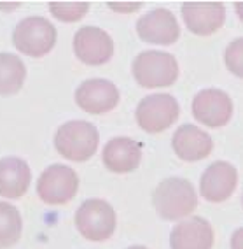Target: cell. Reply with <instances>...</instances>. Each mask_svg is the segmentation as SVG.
Here are the masks:
<instances>
[{"label":"cell","instance_id":"cell-1","mask_svg":"<svg viewBox=\"0 0 243 249\" xmlns=\"http://www.w3.org/2000/svg\"><path fill=\"white\" fill-rule=\"evenodd\" d=\"M152 204L161 219L178 221L194 213L198 207V193L187 179L168 178L159 182L154 190Z\"/></svg>","mask_w":243,"mask_h":249},{"label":"cell","instance_id":"cell-2","mask_svg":"<svg viewBox=\"0 0 243 249\" xmlns=\"http://www.w3.org/2000/svg\"><path fill=\"white\" fill-rule=\"evenodd\" d=\"M100 146V134L95 124L84 120L66 121L58 128L54 135L56 151L75 163L88 161Z\"/></svg>","mask_w":243,"mask_h":249},{"label":"cell","instance_id":"cell-3","mask_svg":"<svg viewBox=\"0 0 243 249\" xmlns=\"http://www.w3.org/2000/svg\"><path fill=\"white\" fill-rule=\"evenodd\" d=\"M133 77L144 88H166L178 77V62L172 53L144 51L133 60Z\"/></svg>","mask_w":243,"mask_h":249},{"label":"cell","instance_id":"cell-4","mask_svg":"<svg viewBox=\"0 0 243 249\" xmlns=\"http://www.w3.org/2000/svg\"><path fill=\"white\" fill-rule=\"evenodd\" d=\"M58 32L51 21L42 16H28L16 25L13 44L19 53L30 58H42L56 44Z\"/></svg>","mask_w":243,"mask_h":249},{"label":"cell","instance_id":"cell-5","mask_svg":"<svg viewBox=\"0 0 243 249\" xmlns=\"http://www.w3.org/2000/svg\"><path fill=\"white\" fill-rule=\"evenodd\" d=\"M74 221L81 235L93 242L111 239L117 227L115 209L102 198H89L82 202L75 213Z\"/></svg>","mask_w":243,"mask_h":249},{"label":"cell","instance_id":"cell-6","mask_svg":"<svg viewBox=\"0 0 243 249\" xmlns=\"http://www.w3.org/2000/svg\"><path fill=\"white\" fill-rule=\"evenodd\" d=\"M180 114L177 98L168 93L147 95L138 102L135 118L146 134H161L168 130Z\"/></svg>","mask_w":243,"mask_h":249},{"label":"cell","instance_id":"cell-7","mask_svg":"<svg viewBox=\"0 0 243 249\" xmlns=\"http://www.w3.org/2000/svg\"><path fill=\"white\" fill-rule=\"evenodd\" d=\"M79 190V176L66 165H49L37 181V193L46 205H65Z\"/></svg>","mask_w":243,"mask_h":249},{"label":"cell","instance_id":"cell-8","mask_svg":"<svg viewBox=\"0 0 243 249\" xmlns=\"http://www.w3.org/2000/svg\"><path fill=\"white\" fill-rule=\"evenodd\" d=\"M193 116L194 120L208 128H222L233 118V100L226 91L219 88L201 89L193 98Z\"/></svg>","mask_w":243,"mask_h":249},{"label":"cell","instance_id":"cell-9","mask_svg":"<svg viewBox=\"0 0 243 249\" xmlns=\"http://www.w3.org/2000/svg\"><path fill=\"white\" fill-rule=\"evenodd\" d=\"M119 89L112 81L88 79L75 89V104L88 114H107L119 104Z\"/></svg>","mask_w":243,"mask_h":249},{"label":"cell","instance_id":"cell-10","mask_svg":"<svg viewBox=\"0 0 243 249\" xmlns=\"http://www.w3.org/2000/svg\"><path fill=\"white\" fill-rule=\"evenodd\" d=\"M74 53L86 65H103L114 56V40L102 28L82 27L74 36Z\"/></svg>","mask_w":243,"mask_h":249},{"label":"cell","instance_id":"cell-11","mask_svg":"<svg viewBox=\"0 0 243 249\" xmlns=\"http://www.w3.org/2000/svg\"><path fill=\"white\" fill-rule=\"evenodd\" d=\"M238 186V170L227 161H213L208 165L199 179V193L205 200L222 204L234 193Z\"/></svg>","mask_w":243,"mask_h":249},{"label":"cell","instance_id":"cell-12","mask_svg":"<svg viewBox=\"0 0 243 249\" xmlns=\"http://www.w3.org/2000/svg\"><path fill=\"white\" fill-rule=\"evenodd\" d=\"M137 34L144 42L170 46L180 37V27L172 11L158 7L138 19Z\"/></svg>","mask_w":243,"mask_h":249},{"label":"cell","instance_id":"cell-13","mask_svg":"<svg viewBox=\"0 0 243 249\" xmlns=\"http://www.w3.org/2000/svg\"><path fill=\"white\" fill-rule=\"evenodd\" d=\"M182 18L194 36L208 37L222 28L226 7L222 2H186L182 4Z\"/></svg>","mask_w":243,"mask_h":249},{"label":"cell","instance_id":"cell-14","mask_svg":"<svg viewBox=\"0 0 243 249\" xmlns=\"http://www.w3.org/2000/svg\"><path fill=\"white\" fill-rule=\"evenodd\" d=\"M172 149L182 161L194 163L205 160L213 151V139L196 124H182L172 137Z\"/></svg>","mask_w":243,"mask_h":249},{"label":"cell","instance_id":"cell-15","mask_svg":"<svg viewBox=\"0 0 243 249\" xmlns=\"http://www.w3.org/2000/svg\"><path fill=\"white\" fill-rule=\"evenodd\" d=\"M103 165L114 174H130L142 161V144L130 137H114L103 147Z\"/></svg>","mask_w":243,"mask_h":249},{"label":"cell","instance_id":"cell-16","mask_svg":"<svg viewBox=\"0 0 243 249\" xmlns=\"http://www.w3.org/2000/svg\"><path fill=\"white\" fill-rule=\"evenodd\" d=\"M213 242L215 233L212 225L199 216L180 221L170 235L172 249H212Z\"/></svg>","mask_w":243,"mask_h":249},{"label":"cell","instance_id":"cell-17","mask_svg":"<svg viewBox=\"0 0 243 249\" xmlns=\"http://www.w3.org/2000/svg\"><path fill=\"white\" fill-rule=\"evenodd\" d=\"M32 181L30 165L18 156L0 158V195L4 198H21Z\"/></svg>","mask_w":243,"mask_h":249},{"label":"cell","instance_id":"cell-18","mask_svg":"<svg viewBox=\"0 0 243 249\" xmlns=\"http://www.w3.org/2000/svg\"><path fill=\"white\" fill-rule=\"evenodd\" d=\"M27 67L18 54L0 53V95H16L25 85Z\"/></svg>","mask_w":243,"mask_h":249},{"label":"cell","instance_id":"cell-19","mask_svg":"<svg viewBox=\"0 0 243 249\" xmlns=\"http://www.w3.org/2000/svg\"><path fill=\"white\" fill-rule=\"evenodd\" d=\"M23 221L18 207L0 202V249H9L21 239Z\"/></svg>","mask_w":243,"mask_h":249},{"label":"cell","instance_id":"cell-20","mask_svg":"<svg viewBox=\"0 0 243 249\" xmlns=\"http://www.w3.org/2000/svg\"><path fill=\"white\" fill-rule=\"evenodd\" d=\"M49 11L58 21L77 23L89 11L88 2H49Z\"/></svg>","mask_w":243,"mask_h":249},{"label":"cell","instance_id":"cell-21","mask_svg":"<svg viewBox=\"0 0 243 249\" xmlns=\"http://www.w3.org/2000/svg\"><path fill=\"white\" fill-rule=\"evenodd\" d=\"M224 62L226 67L229 69L231 74H234L236 77L243 76V39H234L224 53Z\"/></svg>","mask_w":243,"mask_h":249},{"label":"cell","instance_id":"cell-22","mask_svg":"<svg viewBox=\"0 0 243 249\" xmlns=\"http://www.w3.org/2000/svg\"><path fill=\"white\" fill-rule=\"evenodd\" d=\"M107 5L117 13H135V11L144 7L142 2H109Z\"/></svg>","mask_w":243,"mask_h":249},{"label":"cell","instance_id":"cell-23","mask_svg":"<svg viewBox=\"0 0 243 249\" xmlns=\"http://www.w3.org/2000/svg\"><path fill=\"white\" fill-rule=\"evenodd\" d=\"M242 237H243V228H238V230L233 233L231 248H233V249H242Z\"/></svg>","mask_w":243,"mask_h":249},{"label":"cell","instance_id":"cell-24","mask_svg":"<svg viewBox=\"0 0 243 249\" xmlns=\"http://www.w3.org/2000/svg\"><path fill=\"white\" fill-rule=\"evenodd\" d=\"M234 7H236V9H238V11H236V13H238V16H240V18H242V9H243V4H242V2H236V4H234Z\"/></svg>","mask_w":243,"mask_h":249},{"label":"cell","instance_id":"cell-25","mask_svg":"<svg viewBox=\"0 0 243 249\" xmlns=\"http://www.w3.org/2000/svg\"><path fill=\"white\" fill-rule=\"evenodd\" d=\"M128 249H149V248H146V246H131V248H128Z\"/></svg>","mask_w":243,"mask_h":249}]
</instances>
